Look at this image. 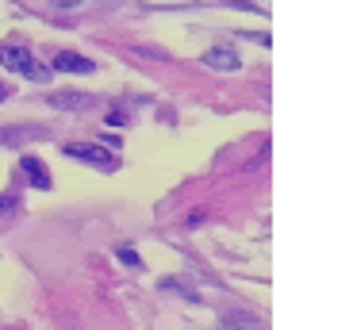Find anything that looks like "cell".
Returning <instances> with one entry per match:
<instances>
[{
  "instance_id": "6da1fadb",
  "label": "cell",
  "mask_w": 357,
  "mask_h": 330,
  "mask_svg": "<svg viewBox=\"0 0 357 330\" xmlns=\"http://www.w3.org/2000/svg\"><path fill=\"white\" fill-rule=\"evenodd\" d=\"M0 66H8V69H16V73L31 77L35 84H47L50 73H54V69L43 66V61L35 58L27 46H16V43H4V46H0Z\"/></svg>"
},
{
  "instance_id": "7a4b0ae2",
  "label": "cell",
  "mask_w": 357,
  "mask_h": 330,
  "mask_svg": "<svg viewBox=\"0 0 357 330\" xmlns=\"http://www.w3.org/2000/svg\"><path fill=\"white\" fill-rule=\"evenodd\" d=\"M50 69H58V73H93L96 61L85 58V54H77V50H58L54 61H50Z\"/></svg>"
},
{
  "instance_id": "3957f363",
  "label": "cell",
  "mask_w": 357,
  "mask_h": 330,
  "mask_svg": "<svg viewBox=\"0 0 357 330\" xmlns=\"http://www.w3.org/2000/svg\"><path fill=\"white\" fill-rule=\"evenodd\" d=\"M66 153H70V158H77V161H96V165H104V169L116 165V161H112V153L104 150V146H93V142H66Z\"/></svg>"
},
{
  "instance_id": "277c9868",
  "label": "cell",
  "mask_w": 357,
  "mask_h": 330,
  "mask_svg": "<svg viewBox=\"0 0 357 330\" xmlns=\"http://www.w3.org/2000/svg\"><path fill=\"white\" fill-rule=\"evenodd\" d=\"M204 66H211V69H223V73H234V69H238L242 61H238V54H234V50H227V46H219V50H208V54H204Z\"/></svg>"
},
{
  "instance_id": "5b68a950",
  "label": "cell",
  "mask_w": 357,
  "mask_h": 330,
  "mask_svg": "<svg viewBox=\"0 0 357 330\" xmlns=\"http://www.w3.org/2000/svg\"><path fill=\"white\" fill-rule=\"evenodd\" d=\"M20 165H24V173L35 181V188H50V173H47V165H43V158L27 153V158H20Z\"/></svg>"
},
{
  "instance_id": "8992f818",
  "label": "cell",
  "mask_w": 357,
  "mask_h": 330,
  "mask_svg": "<svg viewBox=\"0 0 357 330\" xmlns=\"http://www.w3.org/2000/svg\"><path fill=\"white\" fill-rule=\"evenodd\" d=\"M50 104H54V107H89V104H93V96H85V92H54Z\"/></svg>"
},
{
  "instance_id": "52a82bcc",
  "label": "cell",
  "mask_w": 357,
  "mask_h": 330,
  "mask_svg": "<svg viewBox=\"0 0 357 330\" xmlns=\"http://www.w3.org/2000/svg\"><path fill=\"white\" fill-rule=\"evenodd\" d=\"M119 261H127V265H135V269L142 265V261H139V253H135L131 246H119Z\"/></svg>"
},
{
  "instance_id": "ba28073f",
  "label": "cell",
  "mask_w": 357,
  "mask_h": 330,
  "mask_svg": "<svg viewBox=\"0 0 357 330\" xmlns=\"http://www.w3.org/2000/svg\"><path fill=\"white\" fill-rule=\"evenodd\" d=\"M27 130H0V142H20Z\"/></svg>"
},
{
  "instance_id": "9c48e42d",
  "label": "cell",
  "mask_w": 357,
  "mask_h": 330,
  "mask_svg": "<svg viewBox=\"0 0 357 330\" xmlns=\"http://www.w3.org/2000/svg\"><path fill=\"white\" fill-rule=\"evenodd\" d=\"M108 127H127V115L123 112H108Z\"/></svg>"
},
{
  "instance_id": "30bf717a",
  "label": "cell",
  "mask_w": 357,
  "mask_h": 330,
  "mask_svg": "<svg viewBox=\"0 0 357 330\" xmlns=\"http://www.w3.org/2000/svg\"><path fill=\"white\" fill-rule=\"evenodd\" d=\"M12 207H16V196H0V215L12 211Z\"/></svg>"
},
{
  "instance_id": "8fae6325",
  "label": "cell",
  "mask_w": 357,
  "mask_h": 330,
  "mask_svg": "<svg viewBox=\"0 0 357 330\" xmlns=\"http://www.w3.org/2000/svg\"><path fill=\"white\" fill-rule=\"evenodd\" d=\"M0 100H8V84H0Z\"/></svg>"
}]
</instances>
